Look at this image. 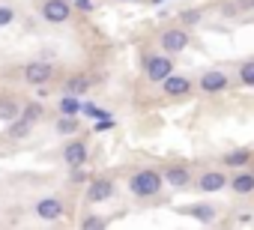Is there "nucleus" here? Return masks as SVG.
I'll list each match as a JSON object with an SVG mask.
<instances>
[{"mask_svg": "<svg viewBox=\"0 0 254 230\" xmlns=\"http://www.w3.org/2000/svg\"><path fill=\"white\" fill-rule=\"evenodd\" d=\"M162 185H165V176H162L159 171H150V168L138 171V173L129 179V191H132L135 197H156V194L162 191Z\"/></svg>", "mask_w": 254, "mask_h": 230, "instance_id": "1", "label": "nucleus"}, {"mask_svg": "<svg viewBox=\"0 0 254 230\" xmlns=\"http://www.w3.org/2000/svg\"><path fill=\"white\" fill-rule=\"evenodd\" d=\"M42 18L48 24H66L72 18V3L69 0H45L42 3Z\"/></svg>", "mask_w": 254, "mask_h": 230, "instance_id": "2", "label": "nucleus"}, {"mask_svg": "<svg viewBox=\"0 0 254 230\" xmlns=\"http://www.w3.org/2000/svg\"><path fill=\"white\" fill-rule=\"evenodd\" d=\"M51 78H54V66L45 63V60H33V63L24 66V81L33 84V87H45Z\"/></svg>", "mask_w": 254, "mask_h": 230, "instance_id": "3", "label": "nucleus"}, {"mask_svg": "<svg viewBox=\"0 0 254 230\" xmlns=\"http://www.w3.org/2000/svg\"><path fill=\"white\" fill-rule=\"evenodd\" d=\"M159 45H162L165 54H183L186 45H189V33L180 30V27H171V30H165V33L159 36Z\"/></svg>", "mask_w": 254, "mask_h": 230, "instance_id": "4", "label": "nucleus"}, {"mask_svg": "<svg viewBox=\"0 0 254 230\" xmlns=\"http://www.w3.org/2000/svg\"><path fill=\"white\" fill-rule=\"evenodd\" d=\"M168 75H174L171 57H168V54H153V57L147 60V78H150L153 84H162Z\"/></svg>", "mask_w": 254, "mask_h": 230, "instance_id": "5", "label": "nucleus"}, {"mask_svg": "<svg viewBox=\"0 0 254 230\" xmlns=\"http://www.w3.org/2000/svg\"><path fill=\"white\" fill-rule=\"evenodd\" d=\"M87 156H90V150H87L84 141H69V144L63 147V162H66L69 168H81V165H87Z\"/></svg>", "mask_w": 254, "mask_h": 230, "instance_id": "6", "label": "nucleus"}, {"mask_svg": "<svg viewBox=\"0 0 254 230\" xmlns=\"http://www.w3.org/2000/svg\"><path fill=\"white\" fill-rule=\"evenodd\" d=\"M200 90L203 93H221V90H227V75L221 72V69H206L203 75H200Z\"/></svg>", "mask_w": 254, "mask_h": 230, "instance_id": "7", "label": "nucleus"}, {"mask_svg": "<svg viewBox=\"0 0 254 230\" xmlns=\"http://www.w3.org/2000/svg\"><path fill=\"white\" fill-rule=\"evenodd\" d=\"M63 200L60 197H42L39 203H36V215L39 218H45V221H60L63 218Z\"/></svg>", "mask_w": 254, "mask_h": 230, "instance_id": "8", "label": "nucleus"}, {"mask_svg": "<svg viewBox=\"0 0 254 230\" xmlns=\"http://www.w3.org/2000/svg\"><path fill=\"white\" fill-rule=\"evenodd\" d=\"M108 197H114V182L111 179H93L87 185V203H105Z\"/></svg>", "mask_w": 254, "mask_h": 230, "instance_id": "9", "label": "nucleus"}, {"mask_svg": "<svg viewBox=\"0 0 254 230\" xmlns=\"http://www.w3.org/2000/svg\"><path fill=\"white\" fill-rule=\"evenodd\" d=\"M162 176H165V182H171V188H186L191 182V171L186 165H168Z\"/></svg>", "mask_w": 254, "mask_h": 230, "instance_id": "10", "label": "nucleus"}, {"mask_svg": "<svg viewBox=\"0 0 254 230\" xmlns=\"http://www.w3.org/2000/svg\"><path fill=\"white\" fill-rule=\"evenodd\" d=\"M162 90H165V96H186L189 90H191V81L186 78V75H168L165 81H162Z\"/></svg>", "mask_w": 254, "mask_h": 230, "instance_id": "11", "label": "nucleus"}, {"mask_svg": "<svg viewBox=\"0 0 254 230\" xmlns=\"http://www.w3.org/2000/svg\"><path fill=\"white\" fill-rule=\"evenodd\" d=\"M197 188L200 191H221V188H227V176L221 173V171H206V173H200V179H197Z\"/></svg>", "mask_w": 254, "mask_h": 230, "instance_id": "12", "label": "nucleus"}, {"mask_svg": "<svg viewBox=\"0 0 254 230\" xmlns=\"http://www.w3.org/2000/svg\"><path fill=\"white\" fill-rule=\"evenodd\" d=\"M21 117V105L12 99V96H3L0 99V120L3 123H12V120H18Z\"/></svg>", "mask_w": 254, "mask_h": 230, "instance_id": "13", "label": "nucleus"}, {"mask_svg": "<svg viewBox=\"0 0 254 230\" xmlns=\"http://www.w3.org/2000/svg\"><path fill=\"white\" fill-rule=\"evenodd\" d=\"M30 132H33V123L24 120V117H18V120L9 123V132H6V135H9V141H21V138H27Z\"/></svg>", "mask_w": 254, "mask_h": 230, "instance_id": "14", "label": "nucleus"}, {"mask_svg": "<svg viewBox=\"0 0 254 230\" xmlns=\"http://www.w3.org/2000/svg\"><path fill=\"white\" fill-rule=\"evenodd\" d=\"M230 188H233L236 194H251V191H254V171H251V173H236V176L230 179Z\"/></svg>", "mask_w": 254, "mask_h": 230, "instance_id": "15", "label": "nucleus"}, {"mask_svg": "<svg viewBox=\"0 0 254 230\" xmlns=\"http://www.w3.org/2000/svg\"><path fill=\"white\" fill-rule=\"evenodd\" d=\"M87 90H90V78L87 75H72L66 81V87H63V93H72V96H84Z\"/></svg>", "mask_w": 254, "mask_h": 230, "instance_id": "16", "label": "nucleus"}, {"mask_svg": "<svg viewBox=\"0 0 254 230\" xmlns=\"http://www.w3.org/2000/svg\"><path fill=\"white\" fill-rule=\"evenodd\" d=\"M81 129V120L75 117V114H63V117L57 120V135H75Z\"/></svg>", "mask_w": 254, "mask_h": 230, "instance_id": "17", "label": "nucleus"}, {"mask_svg": "<svg viewBox=\"0 0 254 230\" xmlns=\"http://www.w3.org/2000/svg\"><path fill=\"white\" fill-rule=\"evenodd\" d=\"M224 165H227V168L251 165V153H248V150H230V153H224Z\"/></svg>", "mask_w": 254, "mask_h": 230, "instance_id": "18", "label": "nucleus"}, {"mask_svg": "<svg viewBox=\"0 0 254 230\" xmlns=\"http://www.w3.org/2000/svg\"><path fill=\"white\" fill-rule=\"evenodd\" d=\"M186 212H189L191 218H197V221H206V224L215 218V209H212L209 203H194V206H189Z\"/></svg>", "mask_w": 254, "mask_h": 230, "instance_id": "19", "label": "nucleus"}, {"mask_svg": "<svg viewBox=\"0 0 254 230\" xmlns=\"http://www.w3.org/2000/svg\"><path fill=\"white\" fill-rule=\"evenodd\" d=\"M21 117H24V120H30V123H39V120L45 117V108H42L39 102H30V105H24V108H21Z\"/></svg>", "mask_w": 254, "mask_h": 230, "instance_id": "20", "label": "nucleus"}, {"mask_svg": "<svg viewBox=\"0 0 254 230\" xmlns=\"http://www.w3.org/2000/svg\"><path fill=\"white\" fill-rule=\"evenodd\" d=\"M60 114H81V102H78V96H72V93L60 96Z\"/></svg>", "mask_w": 254, "mask_h": 230, "instance_id": "21", "label": "nucleus"}, {"mask_svg": "<svg viewBox=\"0 0 254 230\" xmlns=\"http://www.w3.org/2000/svg\"><path fill=\"white\" fill-rule=\"evenodd\" d=\"M81 227L84 230H102V227H108V218H102V215H84Z\"/></svg>", "mask_w": 254, "mask_h": 230, "instance_id": "22", "label": "nucleus"}, {"mask_svg": "<svg viewBox=\"0 0 254 230\" xmlns=\"http://www.w3.org/2000/svg\"><path fill=\"white\" fill-rule=\"evenodd\" d=\"M81 114H84V117H93V120H105V117H111L108 111H102V108H96V105H90V102H81Z\"/></svg>", "mask_w": 254, "mask_h": 230, "instance_id": "23", "label": "nucleus"}, {"mask_svg": "<svg viewBox=\"0 0 254 230\" xmlns=\"http://www.w3.org/2000/svg\"><path fill=\"white\" fill-rule=\"evenodd\" d=\"M239 81L248 84V87H254V63H242L239 66Z\"/></svg>", "mask_w": 254, "mask_h": 230, "instance_id": "24", "label": "nucleus"}, {"mask_svg": "<svg viewBox=\"0 0 254 230\" xmlns=\"http://www.w3.org/2000/svg\"><path fill=\"white\" fill-rule=\"evenodd\" d=\"M12 21H15V9L0 6V27H6V24H12Z\"/></svg>", "mask_w": 254, "mask_h": 230, "instance_id": "25", "label": "nucleus"}, {"mask_svg": "<svg viewBox=\"0 0 254 230\" xmlns=\"http://www.w3.org/2000/svg\"><path fill=\"white\" fill-rule=\"evenodd\" d=\"M90 176H87V168L81 165V168H72V182H87Z\"/></svg>", "mask_w": 254, "mask_h": 230, "instance_id": "26", "label": "nucleus"}, {"mask_svg": "<svg viewBox=\"0 0 254 230\" xmlns=\"http://www.w3.org/2000/svg\"><path fill=\"white\" fill-rule=\"evenodd\" d=\"M200 15H203L200 9H186V12H183V21H186V24H194Z\"/></svg>", "mask_w": 254, "mask_h": 230, "instance_id": "27", "label": "nucleus"}, {"mask_svg": "<svg viewBox=\"0 0 254 230\" xmlns=\"http://www.w3.org/2000/svg\"><path fill=\"white\" fill-rule=\"evenodd\" d=\"M72 6L81 12H93V0H72Z\"/></svg>", "mask_w": 254, "mask_h": 230, "instance_id": "28", "label": "nucleus"}, {"mask_svg": "<svg viewBox=\"0 0 254 230\" xmlns=\"http://www.w3.org/2000/svg\"><path fill=\"white\" fill-rule=\"evenodd\" d=\"M248 6H251V9H254V0H248Z\"/></svg>", "mask_w": 254, "mask_h": 230, "instance_id": "29", "label": "nucleus"}, {"mask_svg": "<svg viewBox=\"0 0 254 230\" xmlns=\"http://www.w3.org/2000/svg\"><path fill=\"white\" fill-rule=\"evenodd\" d=\"M153 3H165V0H153Z\"/></svg>", "mask_w": 254, "mask_h": 230, "instance_id": "30", "label": "nucleus"}, {"mask_svg": "<svg viewBox=\"0 0 254 230\" xmlns=\"http://www.w3.org/2000/svg\"><path fill=\"white\" fill-rule=\"evenodd\" d=\"M251 171H254V165H251Z\"/></svg>", "mask_w": 254, "mask_h": 230, "instance_id": "31", "label": "nucleus"}]
</instances>
